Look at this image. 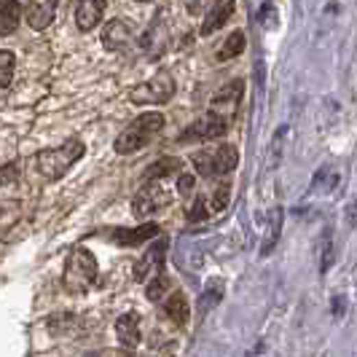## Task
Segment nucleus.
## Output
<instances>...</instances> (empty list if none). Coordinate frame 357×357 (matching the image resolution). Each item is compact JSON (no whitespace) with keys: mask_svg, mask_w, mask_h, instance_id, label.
<instances>
[{"mask_svg":"<svg viewBox=\"0 0 357 357\" xmlns=\"http://www.w3.org/2000/svg\"><path fill=\"white\" fill-rule=\"evenodd\" d=\"M153 236H159V226L156 223H143L137 228H119V231H113V242H119V245H143V242H148Z\"/></svg>","mask_w":357,"mask_h":357,"instance_id":"ddd939ff","label":"nucleus"},{"mask_svg":"<svg viewBox=\"0 0 357 357\" xmlns=\"http://www.w3.org/2000/svg\"><path fill=\"white\" fill-rule=\"evenodd\" d=\"M180 167H183V162L175 159V156H164V159H159V162H153L148 169H145V186L159 183V180H167L169 175L180 172Z\"/></svg>","mask_w":357,"mask_h":357,"instance_id":"2eb2a0df","label":"nucleus"},{"mask_svg":"<svg viewBox=\"0 0 357 357\" xmlns=\"http://www.w3.org/2000/svg\"><path fill=\"white\" fill-rule=\"evenodd\" d=\"M14 65H16V57L5 49H0V89L11 86V78H14Z\"/></svg>","mask_w":357,"mask_h":357,"instance_id":"b1692460","label":"nucleus"},{"mask_svg":"<svg viewBox=\"0 0 357 357\" xmlns=\"http://www.w3.org/2000/svg\"><path fill=\"white\" fill-rule=\"evenodd\" d=\"M282 207H274L271 210V218H269V228H266V236H263V245H260V258H269V253L277 247L280 242V234H282Z\"/></svg>","mask_w":357,"mask_h":357,"instance_id":"4468645a","label":"nucleus"},{"mask_svg":"<svg viewBox=\"0 0 357 357\" xmlns=\"http://www.w3.org/2000/svg\"><path fill=\"white\" fill-rule=\"evenodd\" d=\"M84 151H86L84 143H81L78 137H70V140H65L60 148L40 151V153L35 156V167H38V172H40L43 177L57 180V177H62L67 169L84 156Z\"/></svg>","mask_w":357,"mask_h":357,"instance_id":"f03ea898","label":"nucleus"},{"mask_svg":"<svg viewBox=\"0 0 357 357\" xmlns=\"http://www.w3.org/2000/svg\"><path fill=\"white\" fill-rule=\"evenodd\" d=\"M134 33H137V27H134L132 19L116 16V19L105 22V27H102V46H105L108 51H124L132 40H134Z\"/></svg>","mask_w":357,"mask_h":357,"instance_id":"0eeeda50","label":"nucleus"},{"mask_svg":"<svg viewBox=\"0 0 357 357\" xmlns=\"http://www.w3.org/2000/svg\"><path fill=\"white\" fill-rule=\"evenodd\" d=\"M221 298H223V282H221V280H212V282L207 285V291L201 293V312L215 309Z\"/></svg>","mask_w":357,"mask_h":357,"instance_id":"5701e85b","label":"nucleus"},{"mask_svg":"<svg viewBox=\"0 0 357 357\" xmlns=\"http://www.w3.org/2000/svg\"><path fill=\"white\" fill-rule=\"evenodd\" d=\"M54 16H57V3H51V0H43V3H30L27 8H25V19H27V25L33 27V30H46L51 22H54Z\"/></svg>","mask_w":357,"mask_h":357,"instance_id":"f8f14e48","label":"nucleus"},{"mask_svg":"<svg viewBox=\"0 0 357 357\" xmlns=\"http://www.w3.org/2000/svg\"><path fill=\"white\" fill-rule=\"evenodd\" d=\"M175 97V81L167 70H159L153 78L132 86L130 99L134 105H164Z\"/></svg>","mask_w":357,"mask_h":357,"instance_id":"39448f33","label":"nucleus"},{"mask_svg":"<svg viewBox=\"0 0 357 357\" xmlns=\"http://www.w3.org/2000/svg\"><path fill=\"white\" fill-rule=\"evenodd\" d=\"M25 8L19 3H0V35H11L19 27V16Z\"/></svg>","mask_w":357,"mask_h":357,"instance_id":"6ab92c4d","label":"nucleus"},{"mask_svg":"<svg viewBox=\"0 0 357 357\" xmlns=\"http://www.w3.org/2000/svg\"><path fill=\"white\" fill-rule=\"evenodd\" d=\"M347 223L352 228L357 226V204H349V207H347Z\"/></svg>","mask_w":357,"mask_h":357,"instance_id":"2f4dec72","label":"nucleus"},{"mask_svg":"<svg viewBox=\"0 0 357 357\" xmlns=\"http://www.w3.org/2000/svg\"><path fill=\"white\" fill-rule=\"evenodd\" d=\"M84 357H99L97 352H89V355H84Z\"/></svg>","mask_w":357,"mask_h":357,"instance_id":"473e14b6","label":"nucleus"},{"mask_svg":"<svg viewBox=\"0 0 357 357\" xmlns=\"http://www.w3.org/2000/svg\"><path fill=\"white\" fill-rule=\"evenodd\" d=\"M97 282V260L86 247H73L65 263V288L70 293H86Z\"/></svg>","mask_w":357,"mask_h":357,"instance_id":"7ed1b4c3","label":"nucleus"},{"mask_svg":"<svg viewBox=\"0 0 357 357\" xmlns=\"http://www.w3.org/2000/svg\"><path fill=\"white\" fill-rule=\"evenodd\" d=\"M344 301H347L344 295H336V298H333V315H336V317L344 315Z\"/></svg>","mask_w":357,"mask_h":357,"instance_id":"7c9ffc66","label":"nucleus"},{"mask_svg":"<svg viewBox=\"0 0 357 357\" xmlns=\"http://www.w3.org/2000/svg\"><path fill=\"white\" fill-rule=\"evenodd\" d=\"M102 14H105V3H97V0H84V3H78V5H75V25H78V30L92 33L95 27H99Z\"/></svg>","mask_w":357,"mask_h":357,"instance_id":"9b49d317","label":"nucleus"},{"mask_svg":"<svg viewBox=\"0 0 357 357\" xmlns=\"http://www.w3.org/2000/svg\"><path fill=\"white\" fill-rule=\"evenodd\" d=\"M234 14V3H215L210 8V14L204 16V25H201V35H212L215 30H221L223 25L228 22V16Z\"/></svg>","mask_w":357,"mask_h":357,"instance_id":"dca6fc26","label":"nucleus"},{"mask_svg":"<svg viewBox=\"0 0 357 357\" xmlns=\"http://www.w3.org/2000/svg\"><path fill=\"white\" fill-rule=\"evenodd\" d=\"M164 312H167V317L177 325V328L186 325L188 323V301H186V295H183V293H172V295L167 298V304H164Z\"/></svg>","mask_w":357,"mask_h":357,"instance_id":"a211bd4d","label":"nucleus"},{"mask_svg":"<svg viewBox=\"0 0 357 357\" xmlns=\"http://www.w3.org/2000/svg\"><path fill=\"white\" fill-rule=\"evenodd\" d=\"M242 51H245V33H242V30H234V33L223 40V46L218 49V60H221V62H226V60L239 57Z\"/></svg>","mask_w":357,"mask_h":357,"instance_id":"aec40b11","label":"nucleus"},{"mask_svg":"<svg viewBox=\"0 0 357 357\" xmlns=\"http://www.w3.org/2000/svg\"><path fill=\"white\" fill-rule=\"evenodd\" d=\"M164 250H167V239H156L153 245H151V250L143 256V258L134 263V269H132V274H134V280L137 282H143V280H148V274L156 269V271H164L162 263H164Z\"/></svg>","mask_w":357,"mask_h":357,"instance_id":"1a4fd4ad","label":"nucleus"},{"mask_svg":"<svg viewBox=\"0 0 357 357\" xmlns=\"http://www.w3.org/2000/svg\"><path fill=\"white\" fill-rule=\"evenodd\" d=\"M336 186H338V172H333L330 167H323V169L317 172V177L312 180V188H309V194L330 191V188H336Z\"/></svg>","mask_w":357,"mask_h":357,"instance_id":"412c9836","label":"nucleus"},{"mask_svg":"<svg viewBox=\"0 0 357 357\" xmlns=\"http://www.w3.org/2000/svg\"><path fill=\"white\" fill-rule=\"evenodd\" d=\"M207 218H210V201H207V196H199L191 207V212H188V221L199 223V221H207Z\"/></svg>","mask_w":357,"mask_h":357,"instance_id":"bb28decb","label":"nucleus"},{"mask_svg":"<svg viewBox=\"0 0 357 357\" xmlns=\"http://www.w3.org/2000/svg\"><path fill=\"white\" fill-rule=\"evenodd\" d=\"M167 291H169V277H167L164 271H159V274L148 282V288H145V293H148V298H151V301H162Z\"/></svg>","mask_w":357,"mask_h":357,"instance_id":"393cba45","label":"nucleus"},{"mask_svg":"<svg viewBox=\"0 0 357 357\" xmlns=\"http://www.w3.org/2000/svg\"><path fill=\"white\" fill-rule=\"evenodd\" d=\"M11 180H16V164L0 167V186H3V183H11Z\"/></svg>","mask_w":357,"mask_h":357,"instance_id":"c756f323","label":"nucleus"},{"mask_svg":"<svg viewBox=\"0 0 357 357\" xmlns=\"http://www.w3.org/2000/svg\"><path fill=\"white\" fill-rule=\"evenodd\" d=\"M162 130H164L162 113H143V116H137L130 127L116 137L113 148H116V153H121V156L137 153L140 148H145Z\"/></svg>","mask_w":357,"mask_h":357,"instance_id":"f257e3e1","label":"nucleus"},{"mask_svg":"<svg viewBox=\"0 0 357 357\" xmlns=\"http://www.w3.org/2000/svg\"><path fill=\"white\" fill-rule=\"evenodd\" d=\"M116 333H119V341L127 347V349H134L140 344V325H137V317L134 315H121L116 320Z\"/></svg>","mask_w":357,"mask_h":357,"instance_id":"f3484780","label":"nucleus"},{"mask_svg":"<svg viewBox=\"0 0 357 357\" xmlns=\"http://www.w3.org/2000/svg\"><path fill=\"white\" fill-rule=\"evenodd\" d=\"M228 199H231V183L228 180H223L212 194H210V212H223L228 207Z\"/></svg>","mask_w":357,"mask_h":357,"instance_id":"4be33fe9","label":"nucleus"},{"mask_svg":"<svg viewBox=\"0 0 357 357\" xmlns=\"http://www.w3.org/2000/svg\"><path fill=\"white\" fill-rule=\"evenodd\" d=\"M274 19H277V8H274L271 3L260 5V25H263V27H269V25H274Z\"/></svg>","mask_w":357,"mask_h":357,"instance_id":"cd10ccee","label":"nucleus"},{"mask_svg":"<svg viewBox=\"0 0 357 357\" xmlns=\"http://www.w3.org/2000/svg\"><path fill=\"white\" fill-rule=\"evenodd\" d=\"M242 95H245V81H242V78L226 84V86L212 97V113H218V116L226 119V113H234V110H236Z\"/></svg>","mask_w":357,"mask_h":357,"instance_id":"9d476101","label":"nucleus"},{"mask_svg":"<svg viewBox=\"0 0 357 357\" xmlns=\"http://www.w3.org/2000/svg\"><path fill=\"white\" fill-rule=\"evenodd\" d=\"M191 162H194L196 172L201 177H221V175H228L236 167L239 156H236L234 145H218L212 151H196L191 156Z\"/></svg>","mask_w":357,"mask_h":357,"instance_id":"20e7f679","label":"nucleus"},{"mask_svg":"<svg viewBox=\"0 0 357 357\" xmlns=\"http://www.w3.org/2000/svg\"><path fill=\"white\" fill-rule=\"evenodd\" d=\"M226 119L218 116V113H204L199 116L188 130L177 137V143H196V140H215V137H223L226 134Z\"/></svg>","mask_w":357,"mask_h":357,"instance_id":"423d86ee","label":"nucleus"},{"mask_svg":"<svg viewBox=\"0 0 357 357\" xmlns=\"http://www.w3.org/2000/svg\"><path fill=\"white\" fill-rule=\"evenodd\" d=\"M323 253V260H320V271H328L330 266H333V260H336V247H333V239H330V228H325L323 231V247H320Z\"/></svg>","mask_w":357,"mask_h":357,"instance_id":"a878e982","label":"nucleus"},{"mask_svg":"<svg viewBox=\"0 0 357 357\" xmlns=\"http://www.w3.org/2000/svg\"><path fill=\"white\" fill-rule=\"evenodd\" d=\"M194 186H196V177L191 175V172H186V175H180V180H177V191L186 196V194H191L194 191Z\"/></svg>","mask_w":357,"mask_h":357,"instance_id":"c85d7f7f","label":"nucleus"},{"mask_svg":"<svg viewBox=\"0 0 357 357\" xmlns=\"http://www.w3.org/2000/svg\"><path fill=\"white\" fill-rule=\"evenodd\" d=\"M167 201H169V196L164 188H159L156 183H151V186H143L140 188V194L134 196V201H132V212L143 221V218H148V215H153L156 210H162L167 207Z\"/></svg>","mask_w":357,"mask_h":357,"instance_id":"6e6552de","label":"nucleus"}]
</instances>
